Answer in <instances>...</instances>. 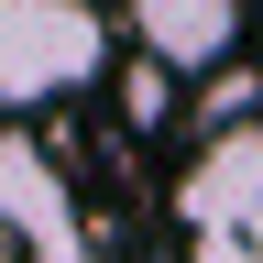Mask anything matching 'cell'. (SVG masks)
I'll list each match as a JSON object with an SVG mask.
<instances>
[{"label": "cell", "mask_w": 263, "mask_h": 263, "mask_svg": "<svg viewBox=\"0 0 263 263\" xmlns=\"http://www.w3.org/2000/svg\"><path fill=\"white\" fill-rule=\"evenodd\" d=\"M176 230H186V263H263V110L197 132L176 176Z\"/></svg>", "instance_id": "6da1fadb"}, {"label": "cell", "mask_w": 263, "mask_h": 263, "mask_svg": "<svg viewBox=\"0 0 263 263\" xmlns=\"http://www.w3.org/2000/svg\"><path fill=\"white\" fill-rule=\"evenodd\" d=\"M110 77V22L88 0H0V110H55Z\"/></svg>", "instance_id": "7a4b0ae2"}, {"label": "cell", "mask_w": 263, "mask_h": 263, "mask_svg": "<svg viewBox=\"0 0 263 263\" xmlns=\"http://www.w3.org/2000/svg\"><path fill=\"white\" fill-rule=\"evenodd\" d=\"M0 230H11L22 252H66L77 241V186H66L55 154L22 143V132H0Z\"/></svg>", "instance_id": "3957f363"}, {"label": "cell", "mask_w": 263, "mask_h": 263, "mask_svg": "<svg viewBox=\"0 0 263 263\" xmlns=\"http://www.w3.org/2000/svg\"><path fill=\"white\" fill-rule=\"evenodd\" d=\"M241 11L252 0H132V44L176 77H209L219 55H241Z\"/></svg>", "instance_id": "277c9868"}, {"label": "cell", "mask_w": 263, "mask_h": 263, "mask_svg": "<svg viewBox=\"0 0 263 263\" xmlns=\"http://www.w3.org/2000/svg\"><path fill=\"white\" fill-rule=\"evenodd\" d=\"M121 110H132V132H164V121H176V66L132 55L121 66Z\"/></svg>", "instance_id": "5b68a950"}, {"label": "cell", "mask_w": 263, "mask_h": 263, "mask_svg": "<svg viewBox=\"0 0 263 263\" xmlns=\"http://www.w3.org/2000/svg\"><path fill=\"white\" fill-rule=\"evenodd\" d=\"M33 263H88V241H66V252H33Z\"/></svg>", "instance_id": "8992f818"}, {"label": "cell", "mask_w": 263, "mask_h": 263, "mask_svg": "<svg viewBox=\"0 0 263 263\" xmlns=\"http://www.w3.org/2000/svg\"><path fill=\"white\" fill-rule=\"evenodd\" d=\"M0 263H22V241H11V230H0Z\"/></svg>", "instance_id": "52a82bcc"}]
</instances>
